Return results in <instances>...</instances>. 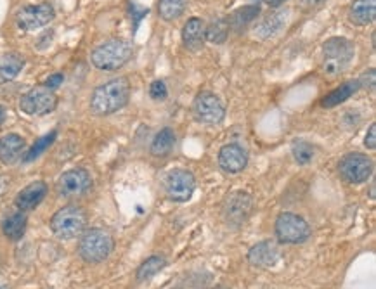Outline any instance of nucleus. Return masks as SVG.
Here are the masks:
<instances>
[{"instance_id":"obj_1","label":"nucleus","mask_w":376,"mask_h":289,"mask_svg":"<svg viewBox=\"0 0 376 289\" xmlns=\"http://www.w3.org/2000/svg\"><path fill=\"white\" fill-rule=\"evenodd\" d=\"M131 99V84L127 78H113L94 89L91 96V111L96 116H108L120 111Z\"/></svg>"},{"instance_id":"obj_2","label":"nucleus","mask_w":376,"mask_h":289,"mask_svg":"<svg viewBox=\"0 0 376 289\" xmlns=\"http://www.w3.org/2000/svg\"><path fill=\"white\" fill-rule=\"evenodd\" d=\"M134 56V45L123 38H111L104 44L97 45L91 54V62L94 68L101 72H116L123 68Z\"/></svg>"},{"instance_id":"obj_3","label":"nucleus","mask_w":376,"mask_h":289,"mask_svg":"<svg viewBox=\"0 0 376 289\" xmlns=\"http://www.w3.org/2000/svg\"><path fill=\"white\" fill-rule=\"evenodd\" d=\"M115 248V239L106 229L94 227L84 230L78 243V255L85 264H101L108 259Z\"/></svg>"},{"instance_id":"obj_4","label":"nucleus","mask_w":376,"mask_h":289,"mask_svg":"<svg viewBox=\"0 0 376 289\" xmlns=\"http://www.w3.org/2000/svg\"><path fill=\"white\" fill-rule=\"evenodd\" d=\"M354 56V42L345 37H333L323 44V72L330 78L342 75Z\"/></svg>"},{"instance_id":"obj_5","label":"nucleus","mask_w":376,"mask_h":289,"mask_svg":"<svg viewBox=\"0 0 376 289\" xmlns=\"http://www.w3.org/2000/svg\"><path fill=\"white\" fill-rule=\"evenodd\" d=\"M85 227H87V215L80 206L75 205H68L57 210L50 220V230L54 232V236L65 241L82 236Z\"/></svg>"},{"instance_id":"obj_6","label":"nucleus","mask_w":376,"mask_h":289,"mask_svg":"<svg viewBox=\"0 0 376 289\" xmlns=\"http://www.w3.org/2000/svg\"><path fill=\"white\" fill-rule=\"evenodd\" d=\"M194 189L196 178L193 171L186 170V168H172L163 178V191L172 203L189 201L193 198Z\"/></svg>"},{"instance_id":"obj_7","label":"nucleus","mask_w":376,"mask_h":289,"mask_svg":"<svg viewBox=\"0 0 376 289\" xmlns=\"http://www.w3.org/2000/svg\"><path fill=\"white\" fill-rule=\"evenodd\" d=\"M311 225L300 215L286 212L281 213L276 220V236L280 243L302 244L311 237Z\"/></svg>"},{"instance_id":"obj_8","label":"nucleus","mask_w":376,"mask_h":289,"mask_svg":"<svg viewBox=\"0 0 376 289\" xmlns=\"http://www.w3.org/2000/svg\"><path fill=\"white\" fill-rule=\"evenodd\" d=\"M375 163L364 152H348L338 163V174L348 183H363L373 175Z\"/></svg>"},{"instance_id":"obj_9","label":"nucleus","mask_w":376,"mask_h":289,"mask_svg":"<svg viewBox=\"0 0 376 289\" xmlns=\"http://www.w3.org/2000/svg\"><path fill=\"white\" fill-rule=\"evenodd\" d=\"M253 210V199L245 191H236L231 193L224 199L222 205V218L226 225L231 229H240L243 224L250 218Z\"/></svg>"},{"instance_id":"obj_10","label":"nucleus","mask_w":376,"mask_h":289,"mask_svg":"<svg viewBox=\"0 0 376 289\" xmlns=\"http://www.w3.org/2000/svg\"><path fill=\"white\" fill-rule=\"evenodd\" d=\"M193 116L198 123L219 125L224 122L226 108L219 96L210 91H203L193 101Z\"/></svg>"},{"instance_id":"obj_11","label":"nucleus","mask_w":376,"mask_h":289,"mask_svg":"<svg viewBox=\"0 0 376 289\" xmlns=\"http://www.w3.org/2000/svg\"><path fill=\"white\" fill-rule=\"evenodd\" d=\"M57 108V96L45 87H35L23 94L19 99V109L28 116H44Z\"/></svg>"},{"instance_id":"obj_12","label":"nucleus","mask_w":376,"mask_h":289,"mask_svg":"<svg viewBox=\"0 0 376 289\" xmlns=\"http://www.w3.org/2000/svg\"><path fill=\"white\" fill-rule=\"evenodd\" d=\"M52 6L50 4H37V6H25L16 13V25L23 31H33L44 28L54 19Z\"/></svg>"},{"instance_id":"obj_13","label":"nucleus","mask_w":376,"mask_h":289,"mask_svg":"<svg viewBox=\"0 0 376 289\" xmlns=\"http://www.w3.org/2000/svg\"><path fill=\"white\" fill-rule=\"evenodd\" d=\"M92 187V177L84 168L66 170L57 181V191L66 198H77L87 193Z\"/></svg>"},{"instance_id":"obj_14","label":"nucleus","mask_w":376,"mask_h":289,"mask_svg":"<svg viewBox=\"0 0 376 289\" xmlns=\"http://www.w3.org/2000/svg\"><path fill=\"white\" fill-rule=\"evenodd\" d=\"M219 166L227 175H238L248 165V151L241 144L231 142L221 147L217 156Z\"/></svg>"},{"instance_id":"obj_15","label":"nucleus","mask_w":376,"mask_h":289,"mask_svg":"<svg viewBox=\"0 0 376 289\" xmlns=\"http://www.w3.org/2000/svg\"><path fill=\"white\" fill-rule=\"evenodd\" d=\"M281 256V249L274 241H262L255 246H252L248 251V261L252 267L257 268H269L277 264Z\"/></svg>"},{"instance_id":"obj_16","label":"nucleus","mask_w":376,"mask_h":289,"mask_svg":"<svg viewBox=\"0 0 376 289\" xmlns=\"http://www.w3.org/2000/svg\"><path fill=\"white\" fill-rule=\"evenodd\" d=\"M47 193H49V187H47L45 182H31L25 189L18 193V196H16V206H18L19 212H31V210H35L44 201Z\"/></svg>"},{"instance_id":"obj_17","label":"nucleus","mask_w":376,"mask_h":289,"mask_svg":"<svg viewBox=\"0 0 376 289\" xmlns=\"http://www.w3.org/2000/svg\"><path fill=\"white\" fill-rule=\"evenodd\" d=\"M26 151V140L18 134H7L0 137V163L13 166L23 159Z\"/></svg>"},{"instance_id":"obj_18","label":"nucleus","mask_w":376,"mask_h":289,"mask_svg":"<svg viewBox=\"0 0 376 289\" xmlns=\"http://www.w3.org/2000/svg\"><path fill=\"white\" fill-rule=\"evenodd\" d=\"M286 19H288V11H274V13L265 16L258 25H255L253 35H255L257 38H260V40H269V38L276 37V35L284 28Z\"/></svg>"},{"instance_id":"obj_19","label":"nucleus","mask_w":376,"mask_h":289,"mask_svg":"<svg viewBox=\"0 0 376 289\" xmlns=\"http://www.w3.org/2000/svg\"><path fill=\"white\" fill-rule=\"evenodd\" d=\"M182 44L191 52H198L205 44V23L199 18L187 19L182 28Z\"/></svg>"},{"instance_id":"obj_20","label":"nucleus","mask_w":376,"mask_h":289,"mask_svg":"<svg viewBox=\"0 0 376 289\" xmlns=\"http://www.w3.org/2000/svg\"><path fill=\"white\" fill-rule=\"evenodd\" d=\"M376 18V0H354L348 7V19L358 26H367Z\"/></svg>"},{"instance_id":"obj_21","label":"nucleus","mask_w":376,"mask_h":289,"mask_svg":"<svg viewBox=\"0 0 376 289\" xmlns=\"http://www.w3.org/2000/svg\"><path fill=\"white\" fill-rule=\"evenodd\" d=\"M359 91H361V85H359L358 80L345 81V84H342L340 87H336L335 91L328 94L326 97H323V99H321V106L326 109L338 106V104L345 103V101L350 99V97L354 96V94H358Z\"/></svg>"},{"instance_id":"obj_22","label":"nucleus","mask_w":376,"mask_h":289,"mask_svg":"<svg viewBox=\"0 0 376 289\" xmlns=\"http://www.w3.org/2000/svg\"><path fill=\"white\" fill-rule=\"evenodd\" d=\"M175 142H177L175 130L170 127H165L155 135V139H153L150 146V152L155 156V158H165V156H168L172 151H174Z\"/></svg>"},{"instance_id":"obj_23","label":"nucleus","mask_w":376,"mask_h":289,"mask_svg":"<svg viewBox=\"0 0 376 289\" xmlns=\"http://www.w3.org/2000/svg\"><path fill=\"white\" fill-rule=\"evenodd\" d=\"M25 68V57L21 54L7 52L0 57V84H9Z\"/></svg>"},{"instance_id":"obj_24","label":"nucleus","mask_w":376,"mask_h":289,"mask_svg":"<svg viewBox=\"0 0 376 289\" xmlns=\"http://www.w3.org/2000/svg\"><path fill=\"white\" fill-rule=\"evenodd\" d=\"M26 225H28V217L25 212H16L7 215L2 222V232L7 239L19 241L26 232Z\"/></svg>"},{"instance_id":"obj_25","label":"nucleus","mask_w":376,"mask_h":289,"mask_svg":"<svg viewBox=\"0 0 376 289\" xmlns=\"http://www.w3.org/2000/svg\"><path fill=\"white\" fill-rule=\"evenodd\" d=\"M258 14H260V7H258V4L257 6L240 7V9L234 11L233 14H229V18H226L227 26H229V30L240 33V31L245 30L250 23L255 21Z\"/></svg>"},{"instance_id":"obj_26","label":"nucleus","mask_w":376,"mask_h":289,"mask_svg":"<svg viewBox=\"0 0 376 289\" xmlns=\"http://www.w3.org/2000/svg\"><path fill=\"white\" fill-rule=\"evenodd\" d=\"M167 267V259L162 255H153L148 260L143 261L139 268H137L136 279L139 283H144V280H150L151 277H155L158 272H162L163 268Z\"/></svg>"},{"instance_id":"obj_27","label":"nucleus","mask_w":376,"mask_h":289,"mask_svg":"<svg viewBox=\"0 0 376 289\" xmlns=\"http://www.w3.org/2000/svg\"><path fill=\"white\" fill-rule=\"evenodd\" d=\"M292 156L297 162V165H309V163H312V159H314L316 156L314 144H311L309 140L304 139H295L292 142Z\"/></svg>"},{"instance_id":"obj_28","label":"nucleus","mask_w":376,"mask_h":289,"mask_svg":"<svg viewBox=\"0 0 376 289\" xmlns=\"http://www.w3.org/2000/svg\"><path fill=\"white\" fill-rule=\"evenodd\" d=\"M187 7V0H160L158 14L163 21H175L184 14Z\"/></svg>"},{"instance_id":"obj_29","label":"nucleus","mask_w":376,"mask_h":289,"mask_svg":"<svg viewBox=\"0 0 376 289\" xmlns=\"http://www.w3.org/2000/svg\"><path fill=\"white\" fill-rule=\"evenodd\" d=\"M56 139H57V132L52 130V132H49L47 135H44V137L35 140L33 146H30V149L25 152V156H23V162H25V163L35 162V159H37L38 156L42 154V152L47 151L50 146H52L54 140H56Z\"/></svg>"},{"instance_id":"obj_30","label":"nucleus","mask_w":376,"mask_h":289,"mask_svg":"<svg viewBox=\"0 0 376 289\" xmlns=\"http://www.w3.org/2000/svg\"><path fill=\"white\" fill-rule=\"evenodd\" d=\"M229 35V26L226 19H215L205 28V40L210 44H224Z\"/></svg>"},{"instance_id":"obj_31","label":"nucleus","mask_w":376,"mask_h":289,"mask_svg":"<svg viewBox=\"0 0 376 289\" xmlns=\"http://www.w3.org/2000/svg\"><path fill=\"white\" fill-rule=\"evenodd\" d=\"M150 96H151V99H155V101L167 99L168 89H167L165 81H163V80H155V81H153V84L150 85Z\"/></svg>"},{"instance_id":"obj_32","label":"nucleus","mask_w":376,"mask_h":289,"mask_svg":"<svg viewBox=\"0 0 376 289\" xmlns=\"http://www.w3.org/2000/svg\"><path fill=\"white\" fill-rule=\"evenodd\" d=\"M376 73L375 69H367V72H364L361 76L358 78L359 85H361V89H367V91H375V80H376Z\"/></svg>"},{"instance_id":"obj_33","label":"nucleus","mask_w":376,"mask_h":289,"mask_svg":"<svg viewBox=\"0 0 376 289\" xmlns=\"http://www.w3.org/2000/svg\"><path fill=\"white\" fill-rule=\"evenodd\" d=\"M62 81H65V75H62V73H54V75H50L44 81V87L49 89V91H56Z\"/></svg>"},{"instance_id":"obj_34","label":"nucleus","mask_w":376,"mask_h":289,"mask_svg":"<svg viewBox=\"0 0 376 289\" xmlns=\"http://www.w3.org/2000/svg\"><path fill=\"white\" fill-rule=\"evenodd\" d=\"M297 2H299L300 9L316 11V9H319V7H323L326 0H297Z\"/></svg>"},{"instance_id":"obj_35","label":"nucleus","mask_w":376,"mask_h":289,"mask_svg":"<svg viewBox=\"0 0 376 289\" xmlns=\"http://www.w3.org/2000/svg\"><path fill=\"white\" fill-rule=\"evenodd\" d=\"M128 11H131V14L134 16L136 28H137V25H139V23H140V19H143L144 16H146L148 13H150V9H144V7L136 6V4H131V6H128ZM136 28H134V30H136Z\"/></svg>"},{"instance_id":"obj_36","label":"nucleus","mask_w":376,"mask_h":289,"mask_svg":"<svg viewBox=\"0 0 376 289\" xmlns=\"http://www.w3.org/2000/svg\"><path fill=\"white\" fill-rule=\"evenodd\" d=\"M364 146L367 147V149H376V125L371 123L370 130H367L366 137H364Z\"/></svg>"},{"instance_id":"obj_37","label":"nucleus","mask_w":376,"mask_h":289,"mask_svg":"<svg viewBox=\"0 0 376 289\" xmlns=\"http://www.w3.org/2000/svg\"><path fill=\"white\" fill-rule=\"evenodd\" d=\"M283 2L284 0H265V4H267V6H271V7H280Z\"/></svg>"},{"instance_id":"obj_38","label":"nucleus","mask_w":376,"mask_h":289,"mask_svg":"<svg viewBox=\"0 0 376 289\" xmlns=\"http://www.w3.org/2000/svg\"><path fill=\"white\" fill-rule=\"evenodd\" d=\"M2 122H4V109H2V106H0V123Z\"/></svg>"},{"instance_id":"obj_39","label":"nucleus","mask_w":376,"mask_h":289,"mask_svg":"<svg viewBox=\"0 0 376 289\" xmlns=\"http://www.w3.org/2000/svg\"><path fill=\"white\" fill-rule=\"evenodd\" d=\"M214 289H229V288H224V286H217V288H214Z\"/></svg>"},{"instance_id":"obj_40","label":"nucleus","mask_w":376,"mask_h":289,"mask_svg":"<svg viewBox=\"0 0 376 289\" xmlns=\"http://www.w3.org/2000/svg\"><path fill=\"white\" fill-rule=\"evenodd\" d=\"M0 289H7V288H2V286H0Z\"/></svg>"}]
</instances>
